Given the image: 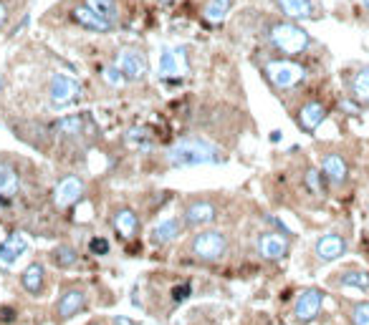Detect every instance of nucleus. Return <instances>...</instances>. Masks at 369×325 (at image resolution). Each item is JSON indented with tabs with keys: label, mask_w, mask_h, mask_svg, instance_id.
<instances>
[{
	"label": "nucleus",
	"mask_w": 369,
	"mask_h": 325,
	"mask_svg": "<svg viewBox=\"0 0 369 325\" xmlns=\"http://www.w3.org/2000/svg\"><path fill=\"white\" fill-rule=\"evenodd\" d=\"M230 28L243 41H256V48L274 50L291 58L308 53L316 43L306 28L298 26V21L284 18L281 13L258 11V8H241Z\"/></svg>",
	"instance_id": "1"
},
{
	"label": "nucleus",
	"mask_w": 369,
	"mask_h": 325,
	"mask_svg": "<svg viewBox=\"0 0 369 325\" xmlns=\"http://www.w3.org/2000/svg\"><path fill=\"white\" fill-rule=\"evenodd\" d=\"M38 23L46 28H73L91 36H114L122 31V23L99 16L78 0H58L46 13H41Z\"/></svg>",
	"instance_id": "2"
},
{
	"label": "nucleus",
	"mask_w": 369,
	"mask_h": 325,
	"mask_svg": "<svg viewBox=\"0 0 369 325\" xmlns=\"http://www.w3.org/2000/svg\"><path fill=\"white\" fill-rule=\"evenodd\" d=\"M253 63H256V68L261 71V76L266 78V83H269L274 91H279V94L296 91L308 78V68L303 66L298 58L274 53V50H266V48L253 50Z\"/></svg>",
	"instance_id": "3"
},
{
	"label": "nucleus",
	"mask_w": 369,
	"mask_h": 325,
	"mask_svg": "<svg viewBox=\"0 0 369 325\" xmlns=\"http://www.w3.org/2000/svg\"><path fill=\"white\" fill-rule=\"evenodd\" d=\"M165 161L175 169H187V166H202V164H225L228 154L220 149L218 144L205 137H182L167 146Z\"/></svg>",
	"instance_id": "4"
},
{
	"label": "nucleus",
	"mask_w": 369,
	"mask_h": 325,
	"mask_svg": "<svg viewBox=\"0 0 369 325\" xmlns=\"http://www.w3.org/2000/svg\"><path fill=\"white\" fill-rule=\"evenodd\" d=\"M43 94H46L48 109L61 111L81 101V96H84V83L66 71H51L48 76H46Z\"/></svg>",
	"instance_id": "5"
},
{
	"label": "nucleus",
	"mask_w": 369,
	"mask_h": 325,
	"mask_svg": "<svg viewBox=\"0 0 369 325\" xmlns=\"http://www.w3.org/2000/svg\"><path fill=\"white\" fill-rule=\"evenodd\" d=\"M112 61L119 66V71L129 78V83H142L147 81L152 71V61L150 53H147L145 46L140 43H124L119 48H114Z\"/></svg>",
	"instance_id": "6"
},
{
	"label": "nucleus",
	"mask_w": 369,
	"mask_h": 325,
	"mask_svg": "<svg viewBox=\"0 0 369 325\" xmlns=\"http://www.w3.org/2000/svg\"><path fill=\"white\" fill-rule=\"evenodd\" d=\"M190 71V46H162L160 61H157V76L165 83H180Z\"/></svg>",
	"instance_id": "7"
},
{
	"label": "nucleus",
	"mask_w": 369,
	"mask_h": 325,
	"mask_svg": "<svg viewBox=\"0 0 369 325\" xmlns=\"http://www.w3.org/2000/svg\"><path fill=\"white\" fill-rule=\"evenodd\" d=\"M190 250L195 257L205 260V262H218L228 255V238L223 232L215 230H202L190 240Z\"/></svg>",
	"instance_id": "8"
},
{
	"label": "nucleus",
	"mask_w": 369,
	"mask_h": 325,
	"mask_svg": "<svg viewBox=\"0 0 369 325\" xmlns=\"http://www.w3.org/2000/svg\"><path fill=\"white\" fill-rule=\"evenodd\" d=\"M84 192H86L84 176L63 174L58 176L56 187H53V204H56L58 210H68V207H73L78 199L84 197Z\"/></svg>",
	"instance_id": "9"
},
{
	"label": "nucleus",
	"mask_w": 369,
	"mask_h": 325,
	"mask_svg": "<svg viewBox=\"0 0 369 325\" xmlns=\"http://www.w3.org/2000/svg\"><path fill=\"white\" fill-rule=\"evenodd\" d=\"M276 13H281L284 18H291V21H316L321 18L319 6L313 0H266Z\"/></svg>",
	"instance_id": "10"
},
{
	"label": "nucleus",
	"mask_w": 369,
	"mask_h": 325,
	"mask_svg": "<svg viewBox=\"0 0 369 325\" xmlns=\"http://www.w3.org/2000/svg\"><path fill=\"white\" fill-rule=\"evenodd\" d=\"M326 116H329V109H326L324 101H319V99H308V101H303V104L298 106V111H296V124H298V129H301V132L313 134L316 129L321 127V124L326 122Z\"/></svg>",
	"instance_id": "11"
},
{
	"label": "nucleus",
	"mask_w": 369,
	"mask_h": 325,
	"mask_svg": "<svg viewBox=\"0 0 369 325\" xmlns=\"http://www.w3.org/2000/svg\"><path fill=\"white\" fill-rule=\"evenodd\" d=\"M21 169L16 166V161L11 159H0V204L8 207L13 199L21 192Z\"/></svg>",
	"instance_id": "12"
},
{
	"label": "nucleus",
	"mask_w": 369,
	"mask_h": 325,
	"mask_svg": "<svg viewBox=\"0 0 369 325\" xmlns=\"http://www.w3.org/2000/svg\"><path fill=\"white\" fill-rule=\"evenodd\" d=\"M218 217V210H215L213 202H207V199H192V202L184 204V212H182V225L195 230V227H205L210 222H215Z\"/></svg>",
	"instance_id": "13"
},
{
	"label": "nucleus",
	"mask_w": 369,
	"mask_h": 325,
	"mask_svg": "<svg viewBox=\"0 0 369 325\" xmlns=\"http://www.w3.org/2000/svg\"><path fill=\"white\" fill-rule=\"evenodd\" d=\"M238 0H197V18L207 26H218L230 18Z\"/></svg>",
	"instance_id": "14"
},
{
	"label": "nucleus",
	"mask_w": 369,
	"mask_h": 325,
	"mask_svg": "<svg viewBox=\"0 0 369 325\" xmlns=\"http://www.w3.org/2000/svg\"><path fill=\"white\" fill-rule=\"evenodd\" d=\"M349 99L362 109H369V66H357L347 73Z\"/></svg>",
	"instance_id": "15"
},
{
	"label": "nucleus",
	"mask_w": 369,
	"mask_h": 325,
	"mask_svg": "<svg viewBox=\"0 0 369 325\" xmlns=\"http://www.w3.org/2000/svg\"><path fill=\"white\" fill-rule=\"evenodd\" d=\"M86 308V295L81 290H66L58 295L56 300V310H53V315H56V323H66V320L76 318L81 310Z\"/></svg>",
	"instance_id": "16"
},
{
	"label": "nucleus",
	"mask_w": 369,
	"mask_h": 325,
	"mask_svg": "<svg viewBox=\"0 0 369 325\" xmlns=\"http://www.w3.org/2000/svg\"><path fill=\"white\" fill-rule=\"evenodd\" d=\"M321 303H324V292L316 290V287H308V290H303L296 298L293 315H296V320H301V323H311V320L319 315Z\"/></svg>",
	"instance_id": "17"
},
{
	"label": "nucleus",
	"mask_w": 369,
	"mask_h": 325,
	"mask_svg": "<svg viewBox=\"0 0 369 325\" xmlns=\"http://www.w3.org/2000/svg\"><path fill=\"white\" fill-rule=\"evenodd\" d=\"M28 250V240L18 235V232H11L3 243H0V267L3 270H11L13 265L18 262V257H23Z\"/></svg>",
	"instance_id": "18"
},
{
	"label": "nucleus",
	"mask_w": 369,
	"mask_h": 325,
	"mask_svg": "<svg viewBox=\"0 0 369 325\" xmlns=\"http://www.w3.org/2000/svg\"><path fill=\"white\" fill-rule=\"evenodd\" d=\"M321 174L326 182L331 184H344L349 176V164L341 154H324L321 156Z\"/></svg>",
	"instance_id": "19"
},
{
	"label": "nucleus",
	"mask_w": 369,
	"mask_h": 325,
	"mask_svg": "<svg viewBox=\"0 0 369 325\" xmlns=\"http://www.w3.org/2000/svg\"><path fill=\"white\" fill-rule=\"evenodd\" d=\"M258 252L266 260H281L289 252V243H286V238L279 235V232H266V235L258 238Z\"/></svg>",
	"instance_id": "20"
},
{
	"label": "nucleus",
	"mask_w": 369,
	"mask_h": 325,
	"mask_svg": "<svg viewBox=\"0 0 369 325\" xmlns=\"http://www.w3.org/2000/svg\"><path fill=\"white\" fill-rule=\"evenodd\" d=\"M344 252H347V243H344L341 235L329 232V235H321V238L316 240V255H319L324 262H334V260H339Z\"/></svg>",
	"instance_id": "21"
},
{
	"label": "nucleus",
	"mask_w": 369,
	"mask_h": 325,
	"mask_svg": "<svg viewBox=\"0 0 369 325\" xmlns=\"http://www.w3.org/2000/svg\"><path fill=\"white\" fill-rule=\"evenodd\" d=\"M112 225L114 230L119 232V238L129 240V238H135L137 230H140V217H137V212L132 210V207H119L112 215Z\"/></svg>",
	"instance_id": "22"
},
{
	"label": "nucleus",
	"mask_w": 369,
	"mask_h": 325,
	"mask_svg": "<svg viewBox=\"0 0 369 325\" xmlns=\"http://www.w3.org/2000/svg\"><path fill=\"white\" fill-rule=\"evenodd\" d=\"M21 285H23V290L28 292V295H33V298L43 295V290H46V270H43V265H41V262H31L28 267L23 270Z\"/></svg>",
	"instance_id": "23"
},
{
	"label": "nucleus",
	"mask_w": 369,
	"mask_h": 325,
	"mask_svg": "<svg viewBox=\"0 0 369 325\" xmlns=\"http://www.w3.org/2000/svg\"><path fill=\"white\" fill-rule=\"evenodd\" d=\"M78 3H84L86 8H91V11L99 13V16L109 18V21H117V23L124 21L122 0H78Z\"/></svg>",
	"instance_id": "24"
},
{
	"label": "nucleus",
	"mask_w": 369,
	"mask_h": 325,
	"mask_svg": "<svg viewBox=\"0 0 369 325\" xmlns=\"http://www.w3.org/2000/svg\"><path fill=\"white\" fill-rule=\"evenodd\" d=\"M31 0H0V36L13 26L18 16L28 8Z\"/></svg>",
	"instance_id": "25"
},
{
	"label": "nucleus",
	"mask_w": 369,
	"mask_h": 325,
	"mask_svg": "<svg viewBox=\"0 0 369 325\" xmlns=\"http://www.w3.org/2000/svg\"><path fill=\"white\" fill-rule=\"evenodd\" d=\"M182 227H184V225H180V220H165V222H160V225H157L155 230H152L150 243H155V245H167V243H172V240L180 238V232H182Z\"/></svg>",
	"instance_id": "26"
},
{
	"label": "nucleus",
	"mask_w": 369,
	"mask_h": 325,
	"mask_svg": "<svg viewBox=\"0 0 369 325\" xmlns=\"http://www.w3.org/2000/svg\"><path fill=\"white\" fill-rule=\"evenodd\" d=\"M99 78H101V83L104 86H109V88H114V91H119V88H124V86H129V78L124 76L122 71H119V66L114 61H109V63H99Z\"/></svg>",
	"instance_id": "27"
},
{
	"label": "nucleus",
	"mask_w": 369,
	"mask_h": 325,
	"mask_svg": "<svg viewBox=\"0 0 369 325\" xmlns=\"http://www.w3.org/2000/svg\"><path fill=\"white\" fill-rule=\"evenodd\" d=\"M124 142H127L129 146L140 149V151L155 149V137H152L150 129H147V127H132L127 134H124Z\"/></svg>",
	"instance_id": "28"
},
{
	"label": "nucleus",
	"mask_w": 369,
	"mask_h": 325,
	"mask_svg": "<svg viewBox=\"0 0 369 325\" xmlns=\"http://www.w3.org/2000/svg\"><path fill=\"white\" fill-rule=\"evenodd\" d=\"M51 260H53L56 267L68 270V267H76L78 265V252L71 247V245H56V247L51 250Z\"/></svg>",
	"instance_id": "29"
},
{
	"label": "nucleus",
	"mask_w": 369,
	"mask_h": 325,
	"mask_svg": "<svg viewBox=\"0 0 369 325\" xmlns=\"http://www.w3.org/2000/svg\"><path fill=\"white\" fill-rule=\"evenodd\" d=\"M336 282H339L341 287H354V290L367 292V290H369V272L347 270V272H341V275L336 277Z\"/></svg>",
	"instance_id": "30"
},
{
	"label": "nucleus",
	"mask_w": 369,
	"mask_h": 325,
	"mask_svg": "<svg viewBox=\"0 0 369 325\" xmlns=\"http://www.w3.org/2000/svg\"><path fill=\"white\" fill-rule=\"evenodd\" d=\"M321 176H324V174H321L319 169H306V174H303V182H306L308 192H313V194H321V192H324Z\"/></svg>",
	"instance_id": "31"
},
{
	"label": "nucleus",
	"mask_w": 369,
	"mask_h": 325,
	"mask_svg": "<svg viewBox=\"0 0 369 325\" xmlns=\"http://www.w3.org/2000/svg\"><path fill=\"white\" fill-rule=\"evenodd\" d=\"M352 325H369V303H357L352 308Z\"/></svg>",
	"instance_id": "32"
},
{
	"label": "nucleus",
	"mask_w": 369,
	"mask_h": 325,
	"mask_svg": "<svg viewBox=\"0 0 369 325\" xmlns=\"http://www.w3.org/2000/svg\"><path fill=\"white\" fill-rule=\"evenodd\" d=\"M89 250H91V255H99V257H104V255H109V243L104 238H91Z\"/></svg>",
	"instance_id": "33"
},
{
	"label": "nucleus",
	"mask_w": 369,
	"mask_h": 325,
	"mask_svg": "<svg viewBox=\"0 0 369 325\" xmlns=\"http://www.w3.org/2000/svg\"><path fill=\"white\" fill-rule=\"evenodd\" d=\"M172 295H175V300H177V303H182V300L190 295V285H187V282H182V287H175Z\"/></svg>",
	"instance_id": "34"
},
{
	"label": "nucleus",
	"mask_w": 369,
	"mask_h": 325,
	"mask_svg": "<svg viewBox=\"0 0 369 325\" xmlns=\"http://www.w3.org/2000/svg\"><path fill=\"white\" fill-rule=\"evenodd\" d=\"M150 3L157 8H175V6H180V3H184V0H150Z\"/></svg>",
	"instance_id": "35"
},
{
	"label": "nucleus",
	"mask_w": 369,
	"mask_h": 325,
	"mask_svg": "<svg viewBox=\"0 0 369 325\" xmlns=\"http://www.w3.org/2000/svg\"><path fill=\"white\" fill-rule=\"evenodd\" d=\"M0 320H3V323H13V320H16V310L13 308H0Z\"/></svg>",
	"instance_id": "36"
},
{
	"label": "nucleus",
	"mask_w": 369,
	"mask_h": 325,
	"mask_svg": "<svg viewBox=\"0 0 369 325\" xmlns=\"http://www.w3.org/2000/svg\"><path fill=\"white\" fill-rule=\"evenodd\" d=\"M114 325H137V323L132 318H127V315H117V318H114Z\"/></svg>",
	"instance_id": "37"
},
{
	"label": "nucleus",
	"mask_w": 369,
	"mask_h": 325,
	"mask_svg": "<svg viewBox=\"0 0 369 325\" xmlns=\"http://www.w3.org/2000/svg\"><path fill=\"white\" fill-rule=\"evenodd\" d=\"M86 325H107L104 320H91V323H86Z\"/></svg>",
	"instance_id": "38"
},
{
	"label": "nucleus",
	"mask_w": 369,
	"mask_h": 325,
	"mask_svg": "<svg viewBox=\"0 0 369 325\" xmlns=\"http://www.w3.org/2000/svg\"><path fill=\"white\" fill-rule=\"evenodd\" d=\"M362 8H364V11L369 13V0H362Z\"/></svg>",
	"instance_id": "39"
}]
</instances>
